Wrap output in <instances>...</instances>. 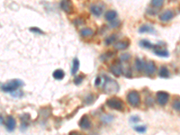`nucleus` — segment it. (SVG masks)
Masks as SVG:
<instances>
[{
	"label": "nucleus",
	"mask_w": 180,
	"mask_h": 135,
	"mask_svg": "<svg viewBox=\"0 0 180 135\" xmlns=\"http://www.w3.org/2000/svg\"><path fill=\"white\" fill-rule=\"evenodd\" d=\"M115 41H117V35L116 34H112V35H110L109 37L105 39L104 42H105L106 45H111L112 43L115 42Z\"/></svg>",
	"instance_id": "nucleus-25"
},
{
	"label": "nucleus",
	"mask_w": 180,
	"mask_h": 135,
	"mask_svg": "<svg viewBox=\"0 0 180 135\" xmlns=\"http://www.w3.org/2000/svg\"><path fill=\"white\" fill-rule=\"evenodd\" d=\"M110 71L112 72V74L114 76L119 77L121 75H123V67H122V64H120L118 62L113 63L111 65V67H110Z\"/></svg>",
	"instance_id": "nucleus-9"
},
{
	"label": "nucleus",
	"mask_w": 180,
	"mask_h": 135,
	"mask_svg": "<svg viewBox=\"0 0 180 135\" xmlns=\"http://www.w3.org/2000/svg\"><path fill=\"white\" fill-rule=\"evenodd\" d=\"M120 59H121V60L123 61V62H128V60L131 59V55L128 54V53H124V54H122V55H121Z\"/></svg>",
	"instance_id": "nucleus-34"
},
{
	"label": "nucleus",
	"mask_w": 180,
	"mask_h": 135,
	"mask_svg": "<svg viewBox=\"0 0 180 135\" xmlns=\"http://www.w3.org/2000/svg\"><path fill=\"white\" fill-rule=\"evenodd\" d=\"M84 78H85V75L84 74H80L78 76H76V77H74V84L75 85H80L81 82L84 80Z\"/></svg>",
	"instance_id": "nucleus-28"
},
{
	"label": "nucleus",
	"mask_w": 180,
	"mask_h": 135,
	"mask_svg": "<svg viewBox=\"0 0 180 135\" xmlns=\"http://www.w3.org/2000/svg\"><path fill=\"white\" fill-rule=\"evenodd\" d=\"M79 68V60L77 58L73 59V63H72V68H71V74L72 75H76V73L77 72Z\"/></svg>",
	"instance_id": "nucleus-22"
},
{
	"label": "nucleus",
	"mask_w": 180,
	"mask_h": 135,
	"mask_svg": "<svg viewBox=\"0 0 180 135\" xmlns=\"http://www.w3.org/2000/svg\"><path fill=\"white\" fill-rule=\"evenodd\" d=\"M24 85V81H22L21 79H13L7 83H5L1 86V89L3 92L6 93H12L17 89H19L20 87H22Z\"/></svg>",
	"instance_id": "nucleus-2"
},
{
	"label": "nucleus",
	"mask_w": 180,
	"mask_h": 135,
	"mask_svg": "<svg viewBox=\"0 0 180 135\" xmlns=\"http://www.w3.org/2000/svg\"><path fill=\"white\" fill-rule=\"evenodd\" d=\"M116 17H117V12L114 10H109V11L104 13V18L108 22H111L113 20L116 19Z\"/></svg>",
	"instance_id": "nucleus-15"
},
{
	"label": "nucleus",
	"mask_w": 180,
	"mask_h": 135,
	"mask_svg": "<svg viewBox=\"0 0 180 135\" xmlns=\"http://www.w3.org/2000/svg\"><path fill=\"white\" fill-rule=\"evenodd\" d=\"M11 95H12V97H15V98H20V97H22L24 96V92L23 91H21V90H15V91H14V92H12L11 93Z\"/></svg>",
	"instance_id": "nucleus-32"
},
{
	"label": "nucleus",
	"mask_w": 180,
	"mask_h": 135,
	"mask_svg": "<svg viewBox=\"0 0 180 135\" xmlns=\"http://www.w3.org/2000/svg\"><path fill=\"white\" fill-rule=\"evenodd\" d=\"M133 129L139 133H144L147 131V127L145 125H136L133 127Z\"/></svg>",
	"instance_id": "nucleus-29"
},
{
	"label": "nucleus",
	"mask_w": 180,
	"mask_h": 135,
	"mask_svg": "<svg viewBox=\"0 0 180 135\" xmlns=\"http://www.w3.org/2000/svg\"><path fill=\"white\" fill-rule=\"evenodd\" d=\"M172 107H173L175 110H177V111L180 112V98H176V99L173 101V103H172Z\"/></svg>",
	"instance_id": "nucleus-30"
},
{
	"label": "nucleus",
	"mask_w": 180,
	"mask_h": 135,
	"mask_svg": "<svg viewBox=\"0 0 180 135\" xmlns=\"http://www.w3.org/2000/svg\"><path fill=\"white\" fill-rule=\"evenodd\" d=\"M174 16H175V14L172 10H166L160 15V20L162 22H169L171 19H173Z\"/></svg>",
	"instance_id": "nucleus-12"
},
{
	"label": "nucleus",
	"mask_w": 180,
	"mask_h": 135,
	"mask_svg": "<svg viewBox=\"0 0 180 135\" xmlns=\"http://www.w3.org/2000/svg\"><path fill=\"white\" fill-rule=\"evenodd\" d=\"M6 128L8 132H13L15 129L16 126V122L15 119L12 115H8L6 119Z\"/></svg>",
	"instance_id": "nucleus-11"
},
{
	"label": "nucleus",
	"mask_w": 180,
	"mask_h": 135,
	"mask_svg": "<svg viewBox=\"0 0 180 135\" xmlns=\"http://www.w3.org/2000/svg\"><path fill=\"white\" fill-rule=\"evenodd\" d=\"M130 120H131V122H133V123H137V122H139L141 119H140V117L137 115H134L132 116L131 118H130Z\"/></svg>",
	"instance_id": "nucleus-37"
},
{
	"label": "nucleus",
	"mask_w": 180,
	"mask_h": 135,
	"mask_svg": "<svg viewBox=\"0 0 180 135\" xmlns=\"http://www.w3.org/2000/svg\"><path fill=\"white\" fill-rule=\"evenodd\" d=\"M154 31H155L154 28L150 24H143L139 29V32L142 33H154Z\"/></svg>",
	"instance_id": "nucleus-21"
},
{
	"label": "nucleus",
	"mask_w": 180,
	"mask_h": 135,
	"mask_svg": "<svg viewBox=\"0 0 180 135\" xmlns=\"http://www.w3.org/2000/svg\"><path fill=\"white\" fill-rule=\"evenodd\" d=\"M154 54H156L159 57H163V58H168L169 56V52L168 50L164 48H161L159 46H155L154 50H153Z\"/></svg>",
	"instance_id": "nucleus-14"
},
{
	"label": "nucleus",
	"mask_w": 180,
	"mask_h": 135,
	"mask_svg": "<svg viewBox=\"0 0 180 135\" xmlns=\"http://www.w3.org/2000/svg\"><path fill=\"white\" fill-rule=\"evenodd\" d=\"M119 25H120V21L118 19H114L113 21H111L110 24H109L110 28H117Z\"/></svg>",
	"instance_id": "nucleus-33"
},
{
	"label": "nucleus",
	"mask_w": 180,
	"mask_h": 135,
	"mask_svg": "<svg viewBox=\"0 0 180 135\" xmlns=\"http://www.w3.org/2000/svg\"><path fill=\"white\" fill-rule=\"evenodd\" d=\"M147 13L149 14V15H155L156 14H157V11L154 9H151V8H149V9L147 10Z\"/></svg>",
	"instance_id": "nucleus-38"
},
{
	"label": "nucleus",
	"mask_w": 180,
	"mask_h": 135,
	"mask_svg": "<svg viewBox=\"0 0 180 135\" xmlns=\"http://www.w3.org/2000/svg\"><path fill=\"white\" fill-rule=\"evenodd\" d=\"M122 67H123V75H124L125 77H132L133 70H132L131 66L128 63H126L124 65H122Z\"/></svg>",
	"instance_id": "nucleus-17"
},
{
	"label": "nucleus",
	"mask_w": 180,
	"mask_h": 135,
	"mask_svg": "<svg viewBox=\"0 0 180 135\" xmlns=\"http://www.w3.org/2000/svg\"><path fill=\"white\" fill-rule=\"evenodd\" d=\"M163 4H164V0H151V5L154 8L161 7L163 6Z\"/></svg>",
	"instance_id": "nucleus-26"
},
{
	"label": "nucleus",
	"mask_w": 180,
	"mask_h": 135,
	"mask_svg": "<svg viewBox=\"0 0 180 135\" xmlns=\"http://www.w3.org/2000/svg\"><path fill=\"white\" fill-rule=\"evenodd\" d=\"M79 33H80V35H81L82 37L86 38V37H90V36H92V34H93V31H92V29H90V28H83V29L80 30Z\"/></svg>",
	"instance_id": "nucleus-20"
},
{
	"label": "nucleus",
	"mask_w": 180,
	"mask_h": 135,
	"mask_svg": "<svg viewBox=\"0 0 180 135\" xmlns=\"http://www.w3.org/2000/svg\"><path fill=\"white\" fill-rule=\"evenodd\" d=\"M134 65H135V68L138 72H142L144 70V67H145V63L144 61L142 60V59L136 58L135 59V62H134Z\"/></svg>",
	"instance_id": "nucleus-16"
},
{
	"label": "nucleus",
	"mask_w": 180,
	"mask_h": 135,
	"mask_svg": "<svg viewBox=\"0 0 180 135\" xmlns=\"http://www.w3.org/2000/svg\"><path fill=\"white\" fill-rule=\"evenodd\" d=\"M105 104H106V106H108L109 108L116 110V111H123L124 110V107H125V105H124L123 100L120 99L119 97H116L108 98L106 100V103Z\"/></svg>",
	"instance_id": "nucleus-3"
},
{
	"label": "nucleus",
	"mask_w": 180,
	"mask_h": 135,
	"mask_svg": "<svg viewBox=\"0 0 180 135\" xmlns=\"http://www.w3.org/2000/svg\"><path fill=\"white\" fill-rule=\"evenodd\" d=\"M129 46H130V41L128 39L122 40V41H117L114 45V48L116 50H126Z\"/></svg>",
	"instance_id": "nucleus-13"
},
{
	"label": "nucleus",
	"mask_w": 180,
	"mask_h": 135,
	"mask_svg": "<svg viewBox=\"0 0 180 135\" xmlns=\"http://www.w3.org/2000/svg\"><path fill=\"white\" fill-rule=\"evenodd\" d=\"M159 76L162 78H168L170 76V72L166 66H161L159 71Z\"/></svg>",
	"instance_id": "nucleus-18"
},
{
	"label": "nucleus",
	"mask_w": 180,
	"mask_h": 135,
	"mask_svg": "<svg viewBox=\"0 0 180 135\" xmlns=\"http://www.w3.org/2000/svg\"><path fill=\"white\" fill-rule=\"evenodd\" d=\"M127 101L133 107H137L141 103V96L136 90H132L127 94Z\"/></svg>",
	"instance_id": "nucleus-4"
},
{
	"label": "nucleus",
	"mask_w": 180,
	"mask_h": 135,
	"mask_svg": "<svg viewBox=\"0 0 180 135\" xmlns=\"http://www.w3.org/2000/svg\"><path fill=\"white\" fill-rule=\"evenodd\" d=\"M139 44H140V46H142V48L144 49H151L154 47L153 44H152L150 41H148V40H142L139 42Z\"/></svg>",
	"instance_id": "nucleus-24"
},
{
	"label": "nucleus",
	"mask_w": 180,
	"mask_h": 135,
	"mask_svg": "<svg viewBox=\"0 0 180 135\" xmlns=\"http://www.w3.org/2000/svg\"><path fill=\"white\" fill-rule=\"evenodd\" d=\"M3 122H4V119H3V116H1V124H3Z\"/></svg>",
	"instance_id": "nucleus-39"
},
{
	"label": "nucleus",
	"mask_w": 180,
	"mask_h": 135,
	"mask_svg": "<svg viewBox=\"0 0 180 135\" xmlns=\"http://www.w3.org/2000/svg\"><path fill=\"white\" fill-rule=\"evenodd\" d=\"M78 125L80 128H82L83 130H88L91 128V122L90 119L87 115H83L81 117V119L78 122Z\"/></svg>",
	"instance_id": "nucleus-10"
},
{
	"label": "nucleus",
	"mask_w": 180,
	"mask_h": 135,
	"mask_svg": "<svg viewBox=\"0 0 180 135\" xmlns=\"http://www.w3.org/2000/svg\"><path fill=\"white\" fill-rule=\"evenodd\" d=\"M21 122H22V127H27L29 124V121H30V115L28 114H24L20 117Z\"/></svg>",
	"instance_id": "nucleus-23"
},
{
	"label": "nucleus",
	"mask_w": 180,
	"mask_h": 135,
	"mask_svg": "<svg viewBox=\"0 0 180 135\" xmlns=\"http://www.w3.org/2000/svg\"><path fill=\"white\" fill-rule=\"evenodd\" d=\"M156 69H157V67H156V64L154 63V61L150 60V61H148V62L145 63L144 72H145L146 75H148V76H152V75L156 72Z\"/></svg>",
	"instance_id": "nucleus-8"
},
{
	"label": "nucleus",
	"mask_w": 180,
	"mask_h": 135,
	"mask_svg": "<svg viewBox=\"0 0 180 135\" xmlns=\"http://www.w3.org/2000/svg\"><path fill=\"white\" fill-rule=\"evenodd\" d=\"M52 76H53V77L55 79H57V80H61V79H63L64 77H65V73H64V71L62 69L59 68V69H56L52 73Z\"/></svg>",
	"instance_id": "nucleus-19"
},
{
	"label": "nucleus",
	"mask_w": 180,
	"mask_h": 135,
	"mask_svg": "<svg viewBox=\"0 0 180 135\" xmlns=\"http://www.w3.org/2000/svg\"><path fill=\"white\" fill-rule=\"evenodd\" d=\"M59 7L67 14H72L74 12V7L70 0H61Z\"/></svg>",
	"instance_id": "nucleus-6"
},
{
	"label": "nucleus",
	"mask_w": 180,
	"mask_h": 135,
	"mask_svg": "<svg viewBox=\"0 0 180 135\" xmlns=\"http://www.w3.org/2000/svg\"><path fill=\"white\" fill-rule=\"evenodd\" d=\"M103 80H104V78H103L102 77H100V76H97V77H95V87H99V86L102 84Z\"/></svg>",
	"instance_id": "nucleus-35"
},
{
	"label": "nucleus",
	"mask_w": 180,
	"mask_h": 135,
	"mask_svg": "<svg viewBox=\"0 0 180 135\" xmlns=\"http://www.w3.org/2000/svg\"><path fill=\"white\" fill-rule=\"evenodd\" d=\"M96 99V97L93 94H90L88 96H86L85 97V103L86 105H90V104H93Z\"/></svg>",
	"instance_id": "nucleus-27"
},
{
	"label": "nucleus",
	"mask_w": 180,
	"mask_h": 135,
	"mask_svg": "<svg viewBox=\"0 0 180 135\" xmlns=\"http://www.w3.org/2000/svg\"><path fill=\"white\" fill-rule=\"evenodd\" d=\"M30 31L33 32V33H38V34H44V32L42 31L41 29H39L37 27H33V28H30Z\"/></svg>",
	"instance_id": "nucleus-36"
},
{
	"label": "nucleus",
	"mask_w": 180,
	"mask_h": 135,
	"mask_svg": "<svg viewBox=\"0 0 180 135\" xmlns=\"http://www.w3.org/2000/svg\"><path fill=\"white\" fill-rule=\"evenodd\" d=\"M114 52L113 51H107V52H105L104 54H103L102 56H101V59L102 60H106V59H108L112 58L113 56H114Z\"/></svg>",
	"instance_id": "nucleus-31"
},
{
	"label": "nucleus",
	"mask_w": 180,
	"mask_h": 135,
	"mask_svg": "<svg viewBox=\"0 0 180 135\" xmlns=\"http://www.w3.org/2000/svg\"><path fill=\"white\" fill-rule=\"evenodd\" d=\"M103 89H104V92L105 94H115L119 91L120 89V87L118 85V83L110 78V77H106L104 76V87H103Z\"/></svg>",
	"instance_id": "nucleus-1"
},
{
	"label": "nucleus",
	"mask_w": 180,
	"mask_h": 135,
	"mask_svg": "<svg viewBox=\"0 0 180 135\" xmlns=\"http://www.w3.org/2000/svg\"><path fill=\"white\" fill-rule=\"evenodd\" d=\"M104 11V6L103 4H95L90 7V12L96 17H99L103 15Z\"/></svg>",
	"instance_id": "nucleus-7"
},
{
	"label": "nucleus",
	"mask_w": 180,
	"mask_h": 135,
	"mask_svg": "<svg viewBox=\"0 0 180 135\" xmlns=\"http://www.w3.org/2000/svg\"><path fill=\"white\" fill-rule=\"evenodd\" d=\"M169 94L165 91H159L156 94V100L160 106H165L169 100Z\"/></svg>",
	"instance_id": "nucleus-5"
}]
</instances>
